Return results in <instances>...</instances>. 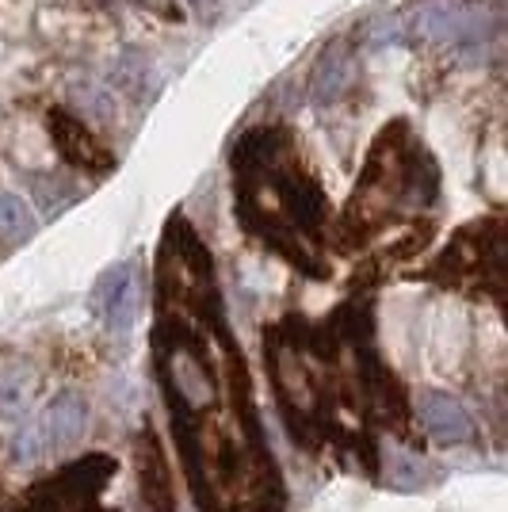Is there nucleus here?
I'll use <instances>...</instances> for the list:
<instances>
[{"mask_svg":"<svg viewBox=\"0 0 508 512\" xmlns=\"http://www.w3.org/2000/svg\"><path fill=\"white\" fill-rule=\"evenodd\" d=\"M0 237L12 241V245L35 237V214H31V207L23 203L20 195L12 192H0Z\"/></svg>","mask_w":508,"mask_h":512,"instance_id":"nucleus-8","label":"nucleus"},{"mask_svg":"<svg viewBox=\"0 0 508 512\" xmlns=\"http://www.w3.org/2000/svg\"><path fill=\"white\" fill-rule=\"evenodd\" d=\"M111 96V92H104V88H81L77 92V100H81V107H85L88 115H96V119H107L115 107H104V100Z\"/></svg>","mask_w":508,"mask_h":512,"instance_id":"nucleus-11","label":"nucleus"},{"mask_svg":"<svg viewBox=\"0 0 508 512\" xmlns=\"http://www.w3.org/2000/svg\"><path fill=\"white\" fill-rule=\"evenodd\" d=\"M413 31L421 39L444 46H482L493 35V23L482 8L474 4H455V0H432L413 16Z\"/></svg>","mask_w":508,"mask_h":512,"instance_id":"nucleus-1","label":"nucleus"},{"mask_svg":"<svg viewBox=\"0 0 508 512\" xmlns=\"http://www.w3.org/2000/svg\"><path fill=\"white\" fill-rule=\"evenodd\" d=\"M352 77H356V54H352V46L344 43V39H337V43H329L321 50L310 92H314L318 104H333V100H340L348 92Z\"/></svg>","mask_w":508,"mask_h":512,"instance_id":"nucleus-5","label":"nucleus"},{"mask_svg":"<svg viewBox=\"0 0 508 512\" xmlns=\"http://www.w3.org/2000/svg\"><path fill=\"white\" fill-rule=\"evenodd\" d=\"M134 302H138L134 264H115L100 279V306H104V321L111 333H127L134 325Z\"/></svg>","mask_w":508,"mask_h":512,"instance_id":"nucleus-6","label":"nucleus"},{"mask_svg":"<svg viewBox=\"0 0 508 512\" xmlns=\"http://www.w3.org/2000/svg\"><path fill=\"white\" fill-rule=\"evenodd\" d=\"M138 486L146 497V512H176L172 509L169 463H165V451H161L153 432L138 436Z\"/></svg>","mask_w":508,"mask_h":512,"instance_id":"nucleus-4","label":"nucleus"},{"mask_svg":"<svg viewBox=\"0 0 508 512\" xmlns=\"http://www.w3.org/2000/svg\"><path fill=\"white\" fill-rule=\"evenodd\" d=\"M85 421H88L85 398H81L77 390H62V394L50 402V409H46L43 432L50 444H73V440H81Z\"/></svg>","mask_w":508,"mask_h":512,"instance_id":"nucleus-7","label":"nucleus"},{"mask_svg":"<svg viewBox=\"0 0 508 512\" xmlns=\"http://www.w3.org/2000/svg\"><path fill=\"white\" fill-rule=\"evenodd\" d=\"M46 448V432H43V421H35V417H23V425L16 428V440H12V459L16 463H35Z\"/></svg>","mask_w":508,"mask_h":512,"instance_id":"nucleus-9","label":"nucleus"},{"mask_svg":"<svg viewBox=\"0 0 508 512\" xmlns=\"http://www.w3.org/2000/svg\"><path fill=\"white\" fill-rule=\"evenodd\" d=\"M146 77H149V62H146V58H138V54H127L123 62L115 65V73H111V85L119 88V92H127V96H142V92H146Z\"/></svg>","mask_w":508,"mask_h":512,"instance_id":"nucleus-10","label":"nucleus"},{"mask_svg":"<svg viewBox=\"0 0 508 512\" xmlns=\"http://www.w3.org/2000/svg\"><path fill=\"white\" fill-rule=\"evenodd\" d=\"M421 425L436 444H447V448L474 436V417L463 409V402H455L451 394H440V390L421 394Z\"/></svg>","mask_w":508,"mask_h":512,"instance_id":"nucleus-3","label":"nucleus"},{"mask_svg":"<svg viewBox=\"0 0 508 512\" xmlns=\"http://www.w3.org/2000/svg\"><path fill=\"white\" fill-rule=\"evenodd\" d=\"M195 4H214V0H195Z\"/></svg>","mask_w":508,"mask_h":512,"instance_id":"nucleus-12","label":"nucleus"},{"mask_svg":"<svg viewBox=\"0 0 508 512\" xmlns=\"http://www.w3.org/2000/svg\"><path fill=\"white\" fill-rule=\"evenodd\" d=\"M50 134H54V142H58V150L65 153V161H73V165H81V169H92V172H107L115 165V157L104 150V142L85 127V123H77L69 111H50Z\"/></svg>","mask_w":508,"mask_h":512,"instance_id":"nucleus-2","label":"nucleus"}]
</instances>
